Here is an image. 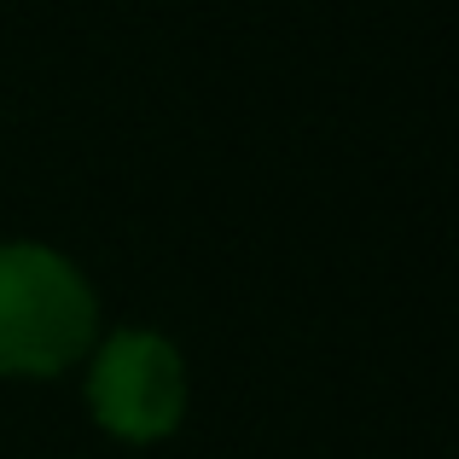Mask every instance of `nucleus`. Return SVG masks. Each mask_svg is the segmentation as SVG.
Listing matches in <instances>:
<instances>
[{"label": "nucleus", "instance_id": "f257e3e1", "mask_svg": "<svg viewBox=\"0 0 459 459\" xmlns=\"http://www.w3.org/2000/svg\"><path fill=\"white\" fill-rule=\"evenodd\" d=\"M100 343V297L88 273L47 245H0V372L58 378Z\"/></svg>", "mask_w": 459, "mask_h": 459}, {"label": "nucleus", "instance_id": "f03ea898", "mask_svg": "<svg viewBox=\"0 0 459 459\" xmlns=\"http://www.w3.org/2000/svg\"><path fill=\"white\" fill-rule=\"evenodd\" d=\"M88 413L117 442H163L186 419V360L157 332H111L88 360Z\"/></svg>", "mask_w": 459, "mask_h": 459}]
</instances>
